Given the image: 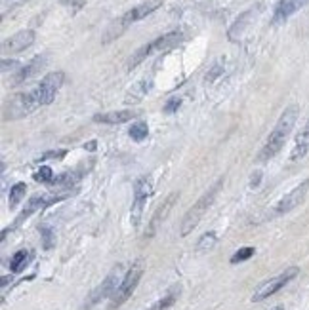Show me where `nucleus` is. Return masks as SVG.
Masks as SVG:
<instances>
[{"label": "nucleus", "instance_id": "4468645a", "mask_svg": "<svg viewBox=\"0 0 309 310\" xmlns=\"http://www.w3.org/2000/svg\"><path fill=\"white\" fill-rule=\"evenodd\" d=\"M309 155V120L306 122V126L302 127L296 135L294 147H292V153H290V160L298 162L302 158H306Z\"/></svg>", "mask_w": 309, "mask_h": 310}, {"label": "nucleus", "instance_id": "f03ea898", "mask_svg": "<svg viewBox=\"0 0 309 310\" xmlns=\"http://www.w3.org/2000/svg\"><path fill=\"white\" fill-rule=\"evenodd\" d=\"M221 186H223V177L218 179V181L214 183V186L208 188L205 194L195 202V206H193L191 210L185 213V217H183V221H181V230H179L181 236H187L189 232H193V228L201 223L203 215H205V213L208 212V208L214 204V200H216L218 192L221 190Z\"/></svg>", "mask_w": 309, "mask_h": 310}, {"label": "nucleus", "instance_id": "393cba45", "mask_svg": "<svg viewBox=\"0 0 309 310\" xmlns=\"http://www.w3.org/2000/svg\"><path fill=\"white\" fill-rule=\"evenodd\" d=\"M254 253H256V249H254V248H240V249H239V251L231 257V263H233V265H237V263H242V261L250 259Z\"/></svg>", "mask_w": 309, "mask_h": 310}, {"label": "nucleus", "instance_id": "ddd939ff", "mask_svg": "<svg viewBox=\"0 0 309 310\" xmlns=\"http://www.w3.org/2000/svg\"><path fill=\"white\" fill-rule=\"evenodd\" d=\"M309 0H279L277 8H275V15H273V21L280 23V21H286L290 15H294L298 10H302Z\"/></svg>", "mask_w": 309, "mask_h": 310}, {"label": "nucleus", "instance_id": "7ed1b4c3", "mask_svg": "<svg viewBox=\"0 0 309 310\" xmlns=\"http://www.w3.org/2000/svg\"><path fill=\"white\" fill-rule=\"evenodd\" d=\"M161 6H162V0H147V2H141V4L134 6L132 10H128L120 19H117V21L109 27L107 34H105V42H109V40H113V38H118V34H120L124 29L130 27L136 21H139V19L151 15L155 10H159Z\"/></svg>", "mask_w": 309, "mask_h": 310}, {"label": "nucleus", "instance_id": "20e7f679", "mask_svg": "<svg viewBox=\"0 0 309 310\" xmlns=\"http://www.w3.org/2000/svg\"><path fill=\"white\" fill-rule=\"evenodd\" d=\"M181 38H183V32L172 31V32H168V34H162V36H159V38H155V40H151V42L143 44L141 48H137V50L132 54L130 61H128V69L132 71V69H136L141 61H145L149 56H153V54H157V52H166V50H170V48L177 46V44L181 42Z\"/></svg>", "mask_w": 309, "mask_h": 310}, {"label": "nucleus", "instance_id": "6e6552de", "mask_svg": "<svg viewBox=\"0 0 309 310\" xmlns=\"http://www.w3.org/2000/svg\"><path fill=\"white\" fill-rule=\"evenodd\" d=\"M153 192V183L149 177H139L134 183V202H132V212H130V221L134 226L139 225L141 213H143V206L147 202V198Z\"/></svg>", "mask_w": 309, "mask_h": 310}, {"label": "nucleus", "instance_id": "dca6fc26", "mask_svg": "<svg viewBox=\"0 0 309 310\" xmlns=\"http://www.w3.org/2000/svg\"><path fill=\"white\" fill-rule=\"evenodd\" d=\"M136 113L134 111H113V113H103L94 116V122H102V124H124L128 120H132Z\"/></svg>", "mask_w": 309, "mask_h": 310}, {"label": "nucleus", "instance_id": "6ab92c4d", "mask_svg": "<svg viewBox=\"0 0 309 310\" xmlns=\"http://www.w3.org/2000/svg\"><path fill=\"white\" fill-rule=\"evenodd\" d=\"M25 192H27V185L25 183H15L12 188H10V196H8V206L10 210L17 208V204L25 198Z\"/></svg>", "mask_w": 309, "mask_h": 310}, {"label": "nucleus", "instance_id": "c756f323", "mask_svg": "<svg viewBox=\"0 0 309 310\" xmlns=\"http://www.w3.org/2000/svg\"><path fill=\"white\" fill-rule=\"evenodd\" d=\"M260 181H262V173L260 171H256L254 175H252V181H250V186L252 188H256L258 185H260Z\"/></svg>", "mask_w": 309, "mask_h": 310}, {"label": "nucleus", "instance_id": "f8f14e48", "mask_svg": "<svg viewBox=\"0 0 309 310\" xmlns=\"http://www.w3.org/2000/svg\"><path fill=\"white\" fill-rule=\"evenodd\" d=\"M33 42H34V32L31 29L19 31V32H15L14 36H10V38H6L2 42V52L4 54H19L25 48H29Z\"/></svg>", "mask_w": 309, "mask_h": 310}, {"label": "nucleus", "instance_id": "cd10ccee", "mask_svg": "<svg viewBox=\"0 0 309 310\" xmlns=\"http://www.w3.org/2000/svg\"><path fill=\"white\" fill-rule=\"evenodd\" d=\"M63 4H69L74 10H80V8L86 4V0H63Z\"/></svg>", "mask_w": 309, "mask_h": 310}, {"label": "nucleus", "instance_id": "1a4fd4ad", "mask_svg": "<svg viewBox=\"0 0 309 310\" xmlns=\"http://www.w3.org/2000/svg\"><path fill=\"white\" fill-rule=\"evenodd\" d=\"M69 194H73V192H63V194H56V192H46V194H38V196H33L29 200V204L25 206V210L19 213V217L15 219V225H21V221L23 219H27L31 217L34 212H38V210H42V208H48V206H52V204H56L59 200H63V198H67Z\"/></svg>", "mask_w": 309, "mask_h": 310}, {"label": "nucleus", "instance_id": "bb28decb", "mask_svg": "<svg viewBox=\"0 0 309 310\" xmlns=\"http://www.w3.org/2000/svg\"><path fill=\"white\" fill-rule=\"evenodd\" d=\"M40 232H42V238H44V248L46 249H50V248L54 246V234H52V228L42 226V228H40Z\"/></svg>", "mask_w": 309, "mask_h": 310}, {"label": "nucleus", "instance_id": "4be33fe9", "mask_svg": "<svg viewBox=\"0 0 309 310\" xmlns=\"http://www.w3.org/2000/svg\"><path fill=\"white\" fill-rule=\"evenodd\" d=\"M214 244H216V234H214V232H208V234H205L203 238L199 240V244H197V253H206V251H210V249L214 248Z\"/></svg>", "mask_w": 309, "mask_h": 310}, {"label": "nucleus", "instance_id": "aec40b11", "mask_svg": "<svg viewBox=\"0 0 309 310\" xmlns=\"http://www.w3.org/2000/svg\"><path fill=\"white\" fill-rule=\"evenodd\" d=\"M27 259H29V251H25V249L17 251V253L10 259V270H12V272H19V270H23L25 265H27Z\"/></svg>", "mask_w": 309, "mask_h": 310}, {"label": "nucleus", "instance_id": "a211bd4d", "mask_svg": "<svg viewBox=\"0 0 309 310\" xmlns=\"http://www.w3.org/2000/svg\"><path fill=\"white\" fill-rule=\"evenodd\" d=\"M149 90H151V80H141V82H137V84L134 86L132 90L126 93L124 103H137V101H141V99L147 95Z\"/></svg>", "mask_w": 309, "mask_h": 310}, {"label": "nucleus", "instance_id": "412c9836", "mask_svg": "<svg viewBox=\"0 0 309 310\" xmlns=\"http://www.w3.org/2000/svg\"><path fill=\"white\" fill-rule=\"evenodd\" d=\"M128 133H130V137H132L134 141L141 143L145 137H147L149 127H147L145 122H136V124H132V127L128 129Z\"/></svg>", "mask_w": 309, "mask_h": 310}, {"label": "nucleus", "instance_id": "c85d7f7f", "mask_svg": "<svg viewBox=\"0 0 309 310\" xmlns=\"http://www.w3.org/2000/svg\"><path fill=\"white\" fill-rule=\"evenodd\" d=\"M19 63L17 61H8V59H2V71L6 72L8 69H17Z\"/></svg>", "mask_w": 309, "mask_h": 310}, {"label": "nucleus", "instance_id": "b1692460", "mask_svg": "<svg viewBox=\"0 0 309 310\" xmlns=\"http://www.w3.org/2000/svg\"><path fill=\"white\" fill-rule=\"evenodd\" d=\"M33 177H34L36 183H52L54 181V171H52L50 166H42Z\"/></svg>", "mask_w": 309, "mask_h": 310}, {"label": "nucleus", "instance_id": "f257e3e1", "mask_svg": "<svg viewBox=\"0 0 309 310\" xmlns=\"http://www.w3.org/2000/svg\"><path fill=\"white\" fill-rule=\"evenodd\" d=\"M298 114H300L298 105H290V107L284 109V113L280 114L279 122L275 124L273 131L269 133V137H267V141H265L264 149H262L260 155H258V160H260V162L271 160V158L284 147V143H286V139H288V135H290V131H292V127H294L296 120H298Z\"/></svg>", "mask_w": 309, "mask_h": 310}, {"label": "nucleus", "instance_id": "a878e982", "mask_svg": "<svg viewBox=\"0 0 309 310\" xmlns=\"http://www.w3.org/2000/svg\"><path fill=\"white\" fill-rule=\"evenodd\" d=\"M179 107H181V99L170 97L168 101H166V105H164V109H162V111H164L166 114H172V113H176Z\"/></svg>", "mask_w": 309, "mask_h": 310}, {"label": "nucleus", "instance_id": "9b49d317", "mask_svg": "<svg viewBox=\"0 0 309 310\" xmlns=\"http://www.w3.org/2000/svg\"><path fill=\"white\" fill-rule=\"evenodd\" d=\"M118 287V268H115L105 280L102 282V285H98L92 293H90L88 301L84 303V309L90 310L92 307H96L100 301H103V299H107L109 295H113L115 291H117Z\"/></svg>", "mask_w": 309, "mask_h": 310}, {"label": "nucleus", "instance_id": "39448f33", "mask_svg": "<svg viewBox=\"0 0 309 310\" xmlns=\"http://www.w3.org/2000/svg\"><path fill=\"white\" fill-rule=\"evenodd\" d=\"M63 80H65V72L61 71L48 72L44 78L40 80V84L36 86L33 92H29L31 103L34 105V109H40V107L50 105L56 99V95H58L59 88L63 86Z\"/></svg>", "mask_w": 309, "mask_h": 310}, {"label": "nucleus", "instance_id": "2f4dec72", "mask_svg": "<svg viewBox=\"0 0 309 310\" xmlns=\"http://www.w3.org/2000/svg\"><path fill=\"white\" fill-rule=\"evenodd\" d=\"M220 72H221V69L218 67V65H216V67L212 69V74H210V76H206V80H208V82H212V80H214V76H218Z\"/></svg>", "mask_w": 309, "mask_h": 310}, {"label": "nucleus", "instance_id": "423d86ee", "mask_svg": "<svg viewBox=\"0 0 309 310\" xmlns=\"http://www.w3.org/2000/svg\"><path fill=\"white\" fill-rule=\"evenodd\" d=\"M141 274H143V270H141L139 265H134V267L124 274V278L118 283L117 291L111 295V307H109V309L111 310L118 309L120 305H124V303L130 299V295L136 291L137 283L141 280Z\"/></svg>", "mask_w": 309, "mask_h": 310}, {"label": "nucleus", "instance_id": "f3484780", "mask_svg": "<svg viewBox=\"0 0 309 310\" xmlns=\"http://www.w3.org/2000/svg\"><path fill=\"white\" fill-rule=\"evenodd\" d=\"M46 63V59L42 56H38V57H34L33 61H29L21 71L17 72V76L14 78V82L15 84H19V82H25V80H29L31 76H34L36 72L42 69V65Z\"/></svg>", "mask_w": 309, "mask_h": 310}, {"label": "nucleus", "instance_id": "5701e85b", "mask_svg": "<svg viewBox=\"0 0 309 310\" xmlns=\"http://www.w3.org/2000/svg\"><path fill=\"white\" fill-rule=\"evenodd\" d=\"M176 291H172V293H168L166 297H162L161 301H157L155 305H151L149 309L145 310H166V309H170L172 305H174V301H176Z\"/></svg>", "mask_w": 309, "mask_h": 310}, {"label": "nucleus", "instance_id": "473e14b6", "mask_svg": "<svg viewBox=\"0 0 309 310\" xmlns=\"http://www.w3.org/2000/svg\"><path fill=\"white\" fill-rule=\"evenodd\" d=\"M84 147H86L88 151H96V141H90L88 145H84Z\"/></svg>", "mask_w": 309, "mask_h": 310}, {"label": "nucleus", "instance_id": "7c9ffc66", "mask_svg": "<svg viewBox=\"0 0 309 310\" xmlns=\"http://www.w3.org/2000/svg\"><path fill=\"white\" fill-rule=\"evenodd\" d=\"M63 156H65V151H58V153H48L42 158H63Z\"/></svg>", "mask_w": 309, "mask_h": 310}, {"label": "nucleus", "instance_id": "72a5a7b5", "mask_svg": "<svg viewBox=\"0 0 309 310\" xmlns=\"http://www.w3.org/2000/svg\"><path fill=\"white\" fill-rule=\"evenodd\" d=\"M277 310H284V309H277Z\"/></svg>", "mask_w": 309, "mask_h": 310}, {"label": "nucleus", "instance_id": "0eeeda50", "mask_svg": "<svg viewBox=\"0 0 309 310\" xmlns=\"http://www.w3.org/2000/svg\"><path fill=\"white\" fill-rule=\"evenodd\" d=\"M296 276H298V268L292 267L288 268V270H284V272H280L279 276H275V278H271V280H267L264 282L256 291H254V295H252V301L254 303H260V301H264L267 297L275 295L279 289H282L284 285L288 282H292Z\"/></svg>", "mask_w": 309, "mask_h": 310}, {"label": "nucleus", "instance_id": "9d476101", "mask_svg": "<svg viewBox=\"0 0 309 310\" xmlns=\"http://www.w3.org/2000/svg\"><path fill=\"white\" fill-rule=\"evenodd\" d=\"M308 190H309V181L306 179L304 183H300L298 186H294L288 194H284V196L280 198L279 204L275 206V215H284V213L296 210V208L306 200Z\"/></svg>", "mask_w": 309, "mask_h": 310}, {"label": "nucleus", "instance_id": "2eb2a0df", "mask_svg": "<svg viewBox=\"0 0 309 310\" xmlns=\"http://www.w3.org/2000/svg\"><path fill=\"white\" fill-rule=\"evenodd\" d=\"M177 198V192H172L170 196L166 198L164 202H162L161 206H159V210L155 212V215L151 217V223H149V230H147V236H153L155 234V230H157V226L161 225V221L168 215V212H170V208L174 206V202H176Z\"/></svg>", "mask_w": 309, "mask_h": 310}]
</instances>
